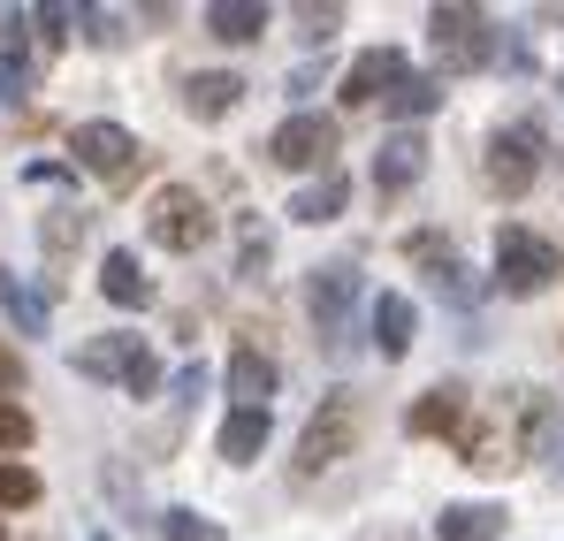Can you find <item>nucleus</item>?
Listing matches in <instances>:
<instances>
[{
    "instance_id": "nucleus-5",
    "label": "nucleus",
    "mask_w": 564,
    "mask_h": 541,
    "mask_svg": "<svg viewBox=\"0 0 564 541\" xmlns=\"http://www.w3.org/2000/svg\"><path fill=\"white\" fill-rule=\"evenodd\" d=\"M145 229H153L161 252H198V245L214 237V206H206L191 183H161L153 206H145Z\"/></svg>"
},
{
    "instance_id": "nucleus-16",
    "label": "nucleus",
    "mask_w": 564,
    "mask_h": 541,
    "mask_svg": "<svg viewBox=\"0 0 564 541\" xmlns=\"http://www.w3.org/2000/svg\"><path fill=\"white\" fill-rule=\"evenodd\" d=\"M229 397H237V412H268V397H275V359L237 351V359H229Z\"/></svg>"
},
{
    "instance_id": "nucleus-6",
    "label": "nucleus",
    "mask_w": 564,
    "mask_h": 541,
    "mask_svg": "<svg viewBox=\"0 0 564 541\" xmlns=\"http://www.w3.org/2000/svg\"><path fill=\"white\" fill-rule=\"evenodd\" d=\"M77 374H85V381H122L130 397H153V389H161V359H153L138 336H93V344L77 351Z\"/></svg>"
},
{
    "instance_id": "nucleus-17",
    "label": "nucleus",
    "mask_w": 564,
    "mask_h": 541,
    "mask_svg": "<svg viewBox=\"0 0 564 541\" xmlns=\"http://www.w3.org/2000/svg\"><path fill=\"white\" fill-rule=\"evenodd\" d=\"M206 31L229 39V46H252V39L268 31V8H260V0H214V8H206Z\"/></svg>"
},
{
    "instance_id": "nucleus-15",
    "label": "nucleus",
    "mask_w": 564,
    "mask_h": 541,
    "mask_svg": "<svg viewBox=\"0 0 564 541\" xmlns=\"http://www.w3.org/2000/svg\"><path fill=\"white\" fill-rule=\"evenodd\" d=\"M367 328H375V351H381V359H404V351H412V297L381 290L375 305H367Z\"/></svg>"
},
{
    "instance_id": "nucleus-4",
    "label": "nucleus",
    "mask_w": 564,
    "mask_h": 541,
    "mask_svg": "<svg viewBox=\"0 0 564 541\" xmlns=\"http://www.w3.org/2000/svg\"><path fill=\"white\" fill-rule=\"evenodd\" d=\"M427 39H435V62H443L451 77L496 62V23H488L480 8H435V15H427Z\"/></svg>"
},
{
    "instance_id": "nucleus-20",
    "label": "nucleus",
    "mask_w": 564,
    "mask_h": 541,
    "mask_svg": "<svg viewBox=\"0 0 564 541\" xmlns=\"http://www.w3.org/2000/svg\"><path fill=\"white\" fill-rule=\"evenodd\" d=\"M0 313H8L23 336H46V290H31L23 274H0Z\"/></svg>"
},
{
    "instance_id": "nucleus-3",
    "label": "nucleus",
    "mask_w": 564,
    "mask_h": 541,
    "mask_svg": "<svg viewBox=\"0 0 564 541\" xmlns=\"http://www.w3.org/2000/svg\"><path fill=\"white\" fill-rule=\"evenodd\" d=\"M359 428H367V412H359V397H351V389L321 397V412L305 420V443H297V480H321L336 457H351Z\"/></svg>"
},
{
    "instance_id": "nucleus-12",
    "label": "nucleus",
    "mask_w": 564,
    "mask_h": 541,
    "mask_svg": "<svg viewBox=\"0 0 564 541\" xmlns=\"http://www.w3.org/2000/svg\"><path fill=\"white\" fill-rule=\"evenodd\" d=\"M420 169H427V145L404 130V138H389V145L375 153V191H381V198H397V191L420 183Z\"/></svg>"
},
{
    "instance_id": "nucleus-19",
    "label": "nucleus",
    "mask_w": 564,
    "mask_h": 541,
    "mask_svg": "<svg viewBox=\"0 0 564 541\" xmlns=\"http://www.w3.org/2000/svg\"><path fill=\"white\" fill-rule=\"evenodd\" d=\"M99 290H107L115 305H145V297H153V282H145V268H138V252H107V260H99Z\"/></svg>"
},
{
    "instance_id": "nucleus-22",
    "label": "nucleus",
    "mask_w": 564,
    "mask_h": 541,
    "mask_svg": "<svg viewBox=\"0 0 564 541\" xmlns=\"http://www.w3.org/2000/svg\"><path fill=\"white\" fill-rule=\"evenodd\" d=\"M344 198H351V183H344V176H321V183H305V191L290 198V214H297V221H336V214H344Z\"/></svg>"
},
{
    "instance_id": "nucleus-29",
    "label": "nucleus",
    "mask_w": 564,
    "mask_h": 541,
    "mask_svg": "<svg viewBox=\"0 0 564 541\" xmlns=\"http://www.w3.org/2000/svg\"><path fill=\"white\" fill-rule=\"evenodd\" d=\"M260 268H268V229L245 221V274H260Z\"/></svg>"
},
{
    "instance_id": "nucleus-26",
    "label": "nucleus",
    "mask_w": 564,
    "mask_h": 541,
    "mask_svg": "<svg viewBox=\"0 0 564 541\" xmlns=\"http://www.w3.org/2000/svg\"><path fill=\"white\" fill-rule=\"evenodd\" d=\"M23 443H31V412L15 397H0V451H23Z\"/></svg>"
},
{
    "instance_id": "nucleus-9",
    "label": "nucleus",
    "mask_w": 564,
    "mask_h": 541,
    "mask_svg": "<svg viewBox=\"0 0 564 541\" xmlns=\"http://www.w3.org/2000/svg\"><path fill=\"white\" fill-rule=\"evenodd\" d=\"M542 169V122H503L496 138H488V183L503 191V198H519L527 183Z\"/></svg>"
},
{
    "instance_id": "nucleus-10",
    "label": "nucleus",
    "mask_w": 564,
    "mask_h": 541,
    "mask_svg": "<svg viewBox=\"0 0 564 541\" xmlns=\"http://www.w3.org/2000/svg\"><path fill=\"white\" fill-rule=\"evenodd\" d=\"M351 297H359V268H351V260H336V268L313 274L305 305H313V328H321V344H344V328H351Z\"/></svg>"
},
{
    "instance_id": "nucleus-23",
    "label": "nucleus",
    "mask_w": 564,
    "mask_h": 541,
    "mask_svg": "<svg viewBox=\"0 0 564 541\" xmlns=\"http://www.w3.org/2000/svg\"><path fill=\"white\" fill-rule=\"evenodd\" d=\"M435 107H443V77H404V85L389 91V115H404V122L412 115H435Z\"/></svg>"
},
{
    "instance_id": "nucleus-2",
    "label": "nucleus",
    "mask_w": 564,
    "mask_h": 541,
    "mask_svg": "<svg viewBox=\"0 0 564 541\" xmlns=\"http://www.w3.org/2000/svg\"><path fill=\"white\" fill-rule=\"evenodd\" d=\"M557 274H564V245L557 237H542V229H527V221H503V229H496V282H503L511 297L550 290Z\"/></svg>"
},
{
    "instance_id": "nucleus-18",
    "label": "nucleus",
    "mask_w": 564,
    "mask_h": 541,
    "mask_svg": "<svg viewBox=\"0 0 564 541\" xmlns=\"http://www.w3.org/2000/svg\"><path fill=\"white\" fill-rule=\"evenodd\" d=\"M237 99H245V77H229V69H206V77H191V85H184V107L198 115V122L229 115Z\"/></svg>"
},
{
    "instance_id": "nucleus-8",
    "label": "nucleus",
    "mask_w": 564,
    "mask_h": 541,
    "mask_svg": "<svg viewBox=\"0 0 564 541\" xmlns=\"http://www.w3.org/2000/svg\"><path fill=\"white\" fill-rule=\"evenodd\" d=\"M69 153H77V169H93L99 183H130L138 176V138L122 130V122H77V138H69Z\"/></svg>"
},
{
    "instance_id": "nucleus-14",
    "label": "nucleus",
    "mask_w": 564,
    "mask_h": 541,
    "mask_svg": "<svg viewBox=\"0 0 564 541\" xmlns=\"http://www.w3.org/2000/svg\"><path fill=\"white\" fill-rule=\"evenodd\" d=\"M466 428V381H435L412 404V435H458Z\"/></svg>"
},
{
    "instance_id": "nucleus-7",
    "label": "nucleus",
    "mask_w": 564,
    "mask_h": 541,
    "mask_svg": "<svg viewBox=\"0 0 564 541\" xmlns=\"http://www.w3.org/2000/svg\"><path fill=\"white\" fill-rule=\"evenodd\" d=\"M336 145H344L336 115H290L268 138V161L275 169H321V176H336Z\"/></svg>"
},
{
    "instance_id": "nucleus-27",
    "label": "nucleus",
    "mask_w": 564,
    "mask_h": 541,
    "mask_svg": "<svg viewBox=\"0 0 564 541\" xmlns=\"http://www.w3.org/2000/svg\"><path fill=\"white\" fill-rule=\"evenodd\" d=\"M161 534H169V541H221L198 511H169V519H161Z\"/></svg>"
},
{
    "instance_id": "nucleus-28",
    "label": "nucleus",
    "mask_w": 564,
    "mask_h": 541,
    "mask_svg": "<svg viewBox=\"0 0 564 541\" xmlns=\"http://www.w3.org/2000/svg\"><path fill=\"white\" fill-rule=\"evenodd\" d=\"M297 23H305V39H313V46H328V39H336V23H344V8H297Z\"/></svg>"
},
{
    "instance_id": "nucleus-31",
    "label": "nucleus",
    "mask_w": 564,
    "mask_h": 541,
    "mask_svg": "<svg viewBox=\"0 0 564 541\" xmlns=\"http://www.w3.org/2000/svg\"><path fill=\"white\" fill-rule=\"evenodd\" d=\"M93 541H107V534H93Z\"/></svg>"
},
{
    "instance_id": "nucleus-1",
    "label": "nucleus",
    "mask_w": 564,
    "mask_h": 541,
    "mask_svg": "<svg viewBox=\"0 0 564 541\" xmlns=\"http://www.w3.org/2000/svg\"><path fill=\"white\" fill-rule=\"evenodd\" d=\"M557 443V404H550V389H503V404L458 435V451L466 465L480 473H511V465H527L534 451H550Z\"/></svg>"
},
{
    "instance_id": "nucleus-25",
    "label": "nucleus",
    "mask_w": 564,
    "mask_h": 541,
    "mask_svg": "<svg viewBox=\"0 0 564 541\" xmlns=\"http://www.w3.org/2000/svg\"><path fill=\"white\" fill-rule=\"evenodd\" d=\"M0 99H8V107H15V99H31V62H23L15 46L0 54Z\"/></svg>"
},
{
    "instance_id": "nucleus-24",
    "label": "nucleus",
    "mask_w": 564,
    "mask_h": 541,
    "mask_svg": "<svg viewBox=\"0 0 564 541\" xmlns=\"http://www.w3.org/2000/svg\"><path fill=\"white\" fill-rule=\"evenodd\" d=\"M23 504H39V473L31 465H0V511H23Z\"/></svg>"
},
{
    "instance_id": "nucleus-30",
    "label": "nucleus",
    "mask_w": 564,
    "mask_h": 541,
    "mask_svg": "<svg viewBox=\"0 0 564 541\" xmlns=\"http://www.w3.org/2000/svg\"><path fill=\"white\" fill-rule=\"evenodd\" d=\"M85 23H93V46H115V39H122V31H115V15H107V8H85Z\"/></svg>"
},
{
    "instance_id": "nucleus-11",
    "label": "nucleus",
    "mask_w": 564,
    "mask_h": 541,
    "mask_svg": "<svg viewBox=\"0 0 564 541\" xmlns=\"http://www.w3.org/2000/svg\"><path fill=\"white\" fill-rule=\"evenodd\" d=\"M404 77H412V69H404V54H397V46H367V54L344 69V107H367V99L389 107V91L404 85Z\"/></svg>"
},
{
    "instance_id": "nucleus-13",
    "label": "nucleus",
    "mask_w": 564,
    "mask_h": 541,
    "mask_svg": "<svg viewBox=\"0 0 564 541\" xmlns=\"http://www.w3.org/2000/svg\"><path fill=\"white\" fill-rule=\"evenodd\" d=\"M503 504H443L435 519V541H503Z\"/></svg>"
},
{
    "instance_id": "nucleus-21",
    "label": "nucleus",
    "mask_w": 564,
    "mask_h": 541,
    "mask_svg": "<svg viewBox=\"0 0 564 541\" xmlns=\"http://www.w3.org/2000/svg\"><path fill=\"white\" fill-rule=\"evenodd\" d=\"M260 451H268V412H229L221 420V457L229 465H252Z\"/></svg>"
}]
</instances>
